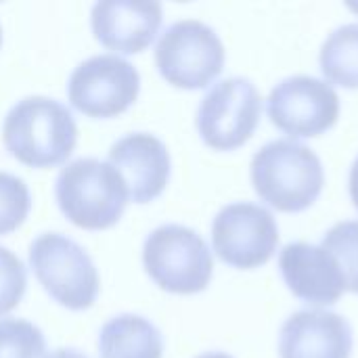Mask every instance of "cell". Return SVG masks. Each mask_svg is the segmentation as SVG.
I'll list each match as a JSON object with an SVG mask.
<instances>
[{
    "mask_svg": "<svg viewBox=\"0 0 358 358\" xmlns=\"http://www.w3.org/2000/svg\"><path fill=\"white\" fill-rule=\"evenodd\" d=\"M2 138L13 157L31 168L63 164L78 141L71 111L48 96H25L4 117Z\"/></svg>",
    "mask_w": 358,
    "mask_h": 358,
    "instance_id": "2",
    "label": "cell"
},
{
    "mask_svg": "<svg viewBox=\"0 0 358 358\" xmlns=\"http://www.w3.org/2000/svg\"><path fill=\"white\" fill-rule=\"evenodd\" d=\"M90 23L94 38L109 50L134 55L145 50L162 25L159 2L101 0L92 6Z\"/></svg>",
    "mask_w": 358,
    "mask_h": 358,
    "instance_id": "14",
    "label": "cell"
},
{
    "mask_svg": "<svg viewBox=\"0 0 358 358\" xmlns=\"http://www.w3.org/2000/svg\"><path fill=\"white\" fill-rule=\"evenodd\" d=\"M109 164L122 174L128 199L147 203L159 197L170 178V153L162 138L149 132H132L109 149Z\"/></svg>",
    "mask_w": 358,
    "mask_h": 358,
    "instance_id": "11",
    "label": "cell"
},
{
    "mask_svg": "<svg viewBox=\"0 0 358 358\" xmlns=\"http://www.w3.org/2000/svg\"><path fill=\"white\" fill-rule=\"evenodd\" d=\"M350 199L358 210V155L350 168Z\"/></svg>",
    "mask_w": 358,
    "mask_h": 358,
    "instance_id": "21",
    "label": "cell"
},
{
    "mask_svg": "<svg viewBox=\"0 0 358 358\" xmlns=\"http://www.w3.org/2000/svg\"><path fill=\"white\" fill-rule=\"evenodd\" d=\"M352 327L331 310H298L281 327V358H350Z\"/></svg>",
    "mask_w": 358,
    "mask_h": 358,
    "instance_id": "13",
    "label": "cell"
},
{
    "mask_svg": "<svg viewBox=\"0 0 358 358\" xmlns=\"http://www.w3.org/2000/svg\"><path fill=\"white\" fill-rule=\"evenodd\" d=\"M250 176L258 197L287 214L310 208L325 185L319 155L294 138H277L256 151Z\"/></svg>",
    "mask_w": 358,
    "mask_h": 358,
    "instance_id": "1",
    "label": "cell"
},
{
    "mask_svg": "<svg viewBox=\"0 0 358 358\" xmlns=\"http://www.w3.org/2000/svg\"><path fill=\"white\" fill-rule=\"evenodd\" d=\"M321 248L338 262L346 292L358 294V220H344L331 227L325 233Z\"/></svg>",
    "mask_w": 358,
    "mask_h": 358,
    "instance_id": "17",
    "label": "cell"
},
{
    "mask_svg": "<svg viewBox=\"0 0 358 358\" xmlns=\"http://www.w3.org/2000/svg\"><path fill=\"white\" fill-rule=\"evenodd\" d=\"M271 122L296 138H310L327 132L340 117V96L327 80L292 76L281 80L266 99Z\"/></svg>",
    "mask_w": 358,
    "mask_h": 358,
    "instance_id": "10",
    "label": "cell"
},
{
    "mask_svg": "<svg viewBox=\"0 0 358 358\" xmlns=\"http://www.w3.org/2000/svg\"><path fill=\"white\" fill-rule=\"evenodd\" d=\"M321 71L338 86L358 88V23L338 27L321 46Z\"/></svg>",
    "mask_w": 358,
    "mask_h": 358,
    "instance_id": "16",
    "label": "cell"
},
{
    "mask_svg": "<svg viewBox=\"0 0 358 358\" xmlns=\"http://www.w3.org/2000/svg\"><path fill=\"white\" fill-rule=\"evenodd\" d=\"M27 287V273L23 262L0 245V317L10 313L23 298Z\"/></svg>",
    "mask_w": 358,
    "mask_h": 358,
    "instance_id": "20",
    "label": "cell"
},
{
    "mask_svg": "<svg viewBox=\"0 0 358 358\" xmlns=\"http://www.w3.org/2000/svg\"><path fill=\"white\" fill-rule=\"evenodd\" d=\"M29 266L46 294L69 310H86L99 296L90 254L63 233H44L29 245Z\"/></svg>",
    "mask_w": 358,
    "mask_h": 358,
    "instance_id": "5",
    "label": "cell"
},
{
    "mask_svg": "<svg viewBox=\"0 0 358 358\" xmlns=\"http://www.w3.org/2000/svg\"><path fill=\"white\" fill-rule=\"evenodd\" d=\"M31 208V195L23 178L0 172V235L23 224Z\"/></svg>",
    "mask_w": 358,
    "mask_h": 358,
    "instance_id": "19",
    "label": "cell"
},
{
    "mask_svg": "<svg viewBox=\"0 0 358 358\" xmlns=\"http://www.w3.org/2000/svg\"><path fill=\"white\" fill-rule=\"evenodd\" d=\"M197 358H233L227 352H206V355H199Z\"/></svg>",
    "mask_w": 358,
    "mask_h": 358,
    "instance_id": "23",
    "label": "cell"
},
{
    "mask_svg": "<svg viewBox=\"0 0 358 358\" xmlns=\"http://www.w3.org/2000/svg\"><path fill=\"white\" fill-rule=\"evenodd\" d=\"M147 275L170 294H199L214 273V258L203 237L182 224L157 227L143 245Z\"/></svg>",
    "mask_w": 358,
    "mask_h": 358,
    "instance_id": "4",
    "label": "cell"
},
{
    "mask_svg": "<svg viewBox=\"0 0 358 358\" xmlns=\"http://www.w3.org/2000/svg\"><path fill=\"white\" fill-rule=\"evenodd\" d=\"M224 44L203 21L182 19L172 23L155 46V63L164 80L185 90L212 84L224 67Z\"/></svg>",
    "mask_w": 358,
    "mask_h": 358,
    "instance_id": "6",
    "label": "cell"
},
{
    "mask_svg": "<svg viewBox=\"0 0 358 358\" xmlns=\"http://www.w3.org/2000/svg\"><path fill=\"white\" fill-rule=\"evenodd\" d=\"M55 195L67 220L86 231L113 227L128 203L122 174L96 157L69 162L57 176Z\"/></svg>",
    "mask_w": 358,
    "mask_h": 358,
    "instance_id": "3",
    "label": "cell"
},
{
    "mask_svg": "<svg viewBox=\"0 0 358 358\" xmlns=\"http://www.w3.org/2000/svg\"><path fill=\"white\" fill-rule=\"evenodd\" d=\"M46 340L25 319H0V358H42Z\"/></svg>",
    "mask_w": 358,
    "mask_h": 358,
    "instance_id": "18",
    "label": "cell"
},
{
    "mask_svg": "<svg viewBox=\"0 0 358 358\" xmlns=\"http://www.w3.org/2000/svg\"><path fill=\"white\" fill-rule=\"evenodd\" d=\"M212 245L229 266L250 271L266 264L279 245L275 216L252 201L224 206L212 222Z\"/></svg>",
    "mask_w": 358,
    "mask_h": 358,
    "instance_id": "8",
    "label": "cell"
},
{
    "mask_svg": "<svg viewBox=\"0 0 358 358\" xmlns=\"http://www.w3.org/2000/svg\"><path fill=\"white\" fill-rule=\"evenodd\" d=\"M262 115V96L248 78L233 76L214 84L199 103L197 130L203 143L218 151L245 145Z\"/></svg>",
    "mask_w": 358,
    "mask_h": 358,
    "instance_id": "7",
    "label": "cell"
},
{
    "mask_svg": "<svg viewBox=\"0 0 358 358\" xmlns=\"http://www.w3.org/2000/svg\"><path fill=\"white\" fill-rule=\"evenodd\" d=\"M101 358H162L164 336L141 315H117L99 334Z\"/></svg>",
    "mask_w": 358,
    "mask_h": 358,
    "instance_id": "15",
    "label": "cell"
},
{
    "mask_svg": "<svg viewBox=\"0 0 358 358\" xmlns=\"http://www.w3.org/2000/svg\"><path fill=\"white\" fill-rule=\"evenodd\" d=\"M0 42H2V29H0Z\"/></svg>",
    "mask_w": 358,
    "mask_h": 358,
    "instance_id": "25",
    "label": "cell"
},
{
    "mask_svg": "<svg viewBox=\"0 0 358 358\" xmlns=\"http://www.w3.org/2000/svg\"><path fill=\"white\" fill-rule=\"evenodd\" d=\"M42 358H88L86 355H82L80 350H73V348H59V350H52L48 355H44Z\"/></svg>",
    "mask_w": 358,
    "mask_h": 358,
    "instance_id": "22",
    "label": "cell"
},
{
    "mask_svg": "<svg viewBox=\"0 0 358 358\" xmlns=\"http://www.w3.org/2000/svg\"><path fill=\"white\" fill-rule=\"evenodd\" d=\"M279 271L289 292L315 306H331L346 292L338 262L321 245L287 243L279 254Z\"/></svg>",
    "mask_w": 358,
    "mask_h": 358,
    "instance_id": "12",
    "label": "cell"
},
{
    "mask_svg": "<svg viewBox=\"0 0 358 358\" xmlns=\"http://www.w3.org/2000/svg\"><path fill=\"white\" fill-rule=\"evenodd\" d=\"M138 69L117 55H94L82 61L67 80L69 103L90 117L124 113L138 96Z\"/></svg>",
    "mask_w": 358,
    "mask_h": 358,
    "instance_id": "9",
    "label": "cell"
},
{
    "mask_svg": "<svg viewBox=\"0 0 358 358\" xmlns=\"http://www.w3.org/2000/svg\"><path fill=\"white\" fill-rule=\"evenodd\" d=\"M348 8H352L355 13H358V2H348Z\"/></svg>",
    "mask_w": 358,
    "mask_h": 358,
    "instance_id": "24",
    "label": "cell"
}]
</instances>
